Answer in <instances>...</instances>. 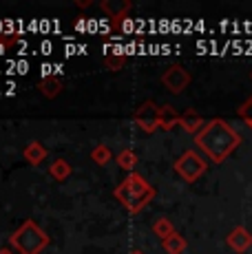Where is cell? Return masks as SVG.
<instances>
[{
	"label": "cell",
	"instance_id": "10",
	"mask_svg": "<svg viewBox=\"0 0 252 254\" xmlns=\"http://www.w3.org/2000/svg\"><path fill=\"white\" fill-rule=\"evenodd\" d=\"M47 148L42 141H29V144L25 146V150H22V157L27 159L31 166H40L42 162L47 159Z\"/></svg>",
	"mask_w": 252,
	"mask_h": 254
},
{
	"label": "cell",
	"instance_id": "12",
	"mask_svg": "<svg viewBox=\"0 0 252 254\" xmlns=\"http://www.w3.org/2000/svg\"><path fill=\"white\" fill-rule=\"evenodd\" d=\"M71 173H73V168H71V164L66 162V159H53L51 166H49V175L56 182H64V179L71 177Z\"/></svg>",
	"mask_w": 252,
	"mask_h": 254
},
{
	"label": "cell",
	"instance_id": "15",
	"mask_svg": "<svg viewBox=\"0 0 252 254\" xmlns=\"http://www.w3.org/2000/svg\"><path fill=\"white\" fill-rule=\"evenodd\" d=\"M153 232H155V237H159L164 241V239H168L177 230L173 228V223H171V219L168 217H159V219H155V223H153Z\"/></svg>",
	"mask_w": 252,
	"mask_h": 254
},
{
	"label": "cell",
	"instance_id": "2",
	"mask_svg": "<svg viewBox=\"0 0 252 254\" xmlns=\"http://www.w3.org/2000/svg\"><path fill=\"white\" fill-rule=\"evenodd\" d=\"M113 194L130 214H137L153 201L157 192H155V188L142 177V175L128 173V177L113 190Z\"/></svg>",
	"mask_w": 252,
	"mask_h": 254
},
{
	"label": "cell",
	"instance_id": "14",
	"mask_svg": "<svg viewBox=\"0 0 252 254\" xmlns=\"http://www.w3.org/2000/svg\"><path fill=\"white\" fill-rule=\"evenodd\" d=\"M115 164H118L122 170H128V173H133V168L137 166V155H135V150L124 148V150H120V153H118V157H115Z\"/></svg>",
	"mask_w": 252,
	"mask_h": 254
},
{
	"label": "cell",
	"instance_id": "7",
	"mask_svg": "<svg viewBox=\"0 0 252 254\" xmlns=\"http://www.w3.org/2000/svg\"><path fill=\"white\" fill-rule=\"evenodd\" d=\"M226 246L230 248L235 254L248 252L252 248V232L248 230V228H244V226L232 228V230L228 232V237H226Z\"/></svg>",
	"mask_w": 252,
	"mask_h": 254
},
{
	"label": "cell",
	"instance_id": "1",
	"mask_svg": "<svg viewBox=\"0 0 252 254\" xmlns=\"http://www.w3.org/2000/svg\"><path fill=\"white\" fill-rule=\"evenodd\" d=\"M195 146L212 164H224L241 146V135L221 117L208 120L206 126L195 135Z\"/></svg>",
	"mask_w": 252,
	"mask_h": 254
},
{
	"label": "cell",
	"instance_id": "11",
	"mask_svg": "<svg viewBox=\"0 0 252 254\" xmlns=\"http://www.w3.org/2000/svg\"><path fill=\"white\" fill-rule=\"evenodd\" d=\"M38 89H40V93L45 97H49V100H53V97L60 95L62 91V80L56 75H45L40 82H38Z\"/></svg>",
	"mask_w": 252,
	"mask_h": 254
},
{
	"label": "cell",
	"instance_id": "20",
	"mask_svg": "<svg viewBox=\"0 0 252 254\" xmlns=\"http://www.w3.org/2000/svg\"><path fill=\"white\" fill-rule=\"evenodd\" d=\"M0 254H13V252L9 250V248H2V250H0Z\"/></svg>",
	"mask_w": 252,
	"mask_h": 254
},
{
	"label": "cell",
	"instance_id": "19",
	"mask_svg": "<svg viewBox=\"0 0 252 254\" xmlns=\"http://www.w3.org/2000/svg\"><path fill=\"white\" fill-rule=\"evenodd\" d=\"M250 80H252V71H250ZM237 115L244 120V124L248 126V128L252 130V95L248 97V100L244 102V104L239 106V111H237Z\"/></svg>",
	"mask_w": 252,
	"mask_h": 254
},
{
	"label": "cell",
	"instance_id": "13",
	"mask_svg": "<svg viewBox=\"0 0 252 254\" xmlns=\"http://www.w3.org/2000/svg\"><path fill=\"white\" fill-rule=\"evenodd\" d=\"M162 248H164V252L166 254H184V250H186V239H184L179 232H175V234H171L168 239H164Z\"/></svg>",
	"mask_w": 252,
	"mask_h": 254
},
{
	"label": "cell",
	"instance_id": "16",
	"mask_svg": "<svg viewBox=\"0 0 252 254\" xmlns=\"http://www.w3.org/2000/svg\"><path fill=\"white\" fill-rule=\"evenodd\" d=\"M182 120V113H177L173 106H162V128L164 130H173Z\"/></svg>",
	"mask_w": 252,
	"mask_h": 254
},
{
	"label": "cell",
	"instance_id": "9",
	"mask_svg": "<svg viewBox=\"0 0 252 254\" xmlns=\"http://www.w3.org/2000/svg\"><path fill=\"white\" fill-rule=\"evenodd\" d=\"M179 126H182L186 133H190V135H197L199 130L206 126V120L197 113L195 109H188V111H184L182 113V120H179Z\"/></svg>",
	"mask_w": 252,
	"mask_h": 254
},
{
	"label": "cell",
	"instance_id": "6",
	"mask_svg": "<svg viewBox=\"0 0 252 254\" xmlns=\"http://www.w3.org/2000/svg\"><path fill=\"white\" fill-rule=\"evenodd\" d=\"M192 82V75L184 69L182 64H171L166 71L162 73V84L166 91H171L173 95H179V93H184L190 86Z\"/></svg>",
	"mask_w": 252,
	"mask_h": 254
},
{
	"label": "cell",
	"instance_id": "18",
	"mask_svg": "<svg viewBox=\"0 0 252 254\" xmlns=\"http://www.w3.org/2000/svg\"><path fill=\"white\" fill-rule=\"evenodd\" d=\"M102 64L109 71H120L126 64V56L124 53H106V56L102 58Z\"/></svg>",
	"mask_w": 252,
	"mask_h": 254
},
{
	"label": "cell",
	"instance_id": "8",
	"mask_svg": "<svg viewBox=\"0 0 252 254\" xmlns=\"http://www.w3.org/2000/svg\"><path fill=\"white\" fill-rule=\"evenodd\" d=\"M130 7H133L130 0H102L100 2L102 13H106V18H109L113 24L122 22L126 18V13L130 11Z\"/></svg>",
	"mask_w": 252,
	"mask_h": 254
},
{
	"label": "cell",
	"instance_id": "17",
	"mask_svg": "<svg viewBox=\"0 0 252 254\" xmlns=\"http://www.w3.org/2000/svg\"><path fill=\"white\" fill-rule=\"evenodd\" d=\"M91 159H93L98 166H106L113 159V153H111V148L109 146H104V144H98L93 150H91Z\"/></svg>",
	"mask_w": 252,
	"mask_h": 254
},
{
	"label": "cell",
	"instance_id": "3",
	"mask_svg": "<svg viewBox=\"0 0 252 254\" xmlns=\"http://www.w3.org/2000/svg\"><path fill=\"white\" fill-rule=\"evenodd\" d=\"M51 239L33 219H27L9 234V246L20 254H40L45 248H49Z\"/></svg>",
	"mask_w": 252,
	"mask_h": 254
},
{
	"label": "cell",
	"instance_id": "21",
	"mask_svg": "<svg viewBox=\"0 0 252 254\" xmlns=\"http://www.w3.org/2000/svg\"><path fill=\"white\" fill-rule=\"evenodd\" d=\"M130 254H144V252H139V250H135V252H130Z\"/></svg>",
	"mask_w": 252,
	"mask_h": 254
},
{
	"label": "cell",
	"instance_id": "5",
	"mask_svg": "<svg viewBox=\"0 0 252 254\" xmlns=\"http://www.w3.org/2000/svg\"><path fill=\"white\" fill-rule=\"evenodd\" d=\"M133 120L144 133H155L157 128H162V106H157L155 102L146 100L135 109L133 113Z\"/></svg>",
	"mask_w": 252,
	"mask_h": 254
},
{
	"label": "cell",
	"instance_id": "4",
	"mask_svg": "<svg viewBox=\"0 0 252 254\" xmlns=\"http://www.w3.org/2000/svg\"><path fill=\"white\" fill-rule=\"evenodd\" d=\"M173 168H175V173L186 184H195L197 179L203 177V173L208 170V162L197 153V150H184V153L175 159Z\"/></svg>",
	"mask_w": 252,
	"mask_h": 254
}]
</instances>
